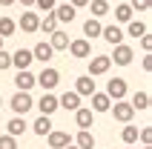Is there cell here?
I'll return each mask as SVG.
<instances>
[{
  "label": "cell",
  "mask_w": 152,
  "mask_h": 149,
  "mask_svg": "<svg viewBox=\"0 0 152 149\" xmlns=\"http://www.w3.org/2000/svg\"><path fill=\"white\" fill-rule=\"evenodd\" d=\"M49 46H52L55 52L66 49V46H69V34H66V32H60V29H55V32H52V40H49Z\"/></svg>",
  "instance_id": "22"
},
{
  "label": "cell",
  "mask_w": 152,
  "mask_h": 149,
  "mask_svg": "<svg viewBox=\"0 0 152 149\" xmlns=\"http://www.w3.org/2000/svg\"><path fill=\"white\" fill-rule=\"evenodd\" d=\"M144 69H146V72L152 69V58H149V52H146V58H144Z\"/></svg>",
  "instance_id": "38"
},
{
  "label": "cell",
  "mask_w": 152,
  "mask_h": 149,
  "mask_svg": "<svg viewBox=\"0 0 152 149\" xmlns=\"http://www.w3.org/2000/svg\"><path fill=\"white\" fill-rule=\"evenodd\" d=\"M86 6L92 9V17H103L106 12H109V0H89Z\"/></svg>",
  "instance_id": "27"
},
{
  "label": "cell",
  "mask_w": 152,
  "mask_h": 149,
  "mask_svg": "<svg viewBox=\"0 0 152 149\" xmlns=\"http://www.w3.org/2000/svg\"><path fill=\"white\" fill-rule=\"evenodd\" d=\"M58 29V17H55V12H46V17H43L40 23H37V32H43V34H52Z\"/></svg>",
  "instance_id": "21"
},
{
  "label": "cell",
  "mask_w": 152,
  "mask_h": 149,
  "mask_svg": "<svg viewBox=\"0 0 152 149\" xmlns=\"http://www.w3.org/2000/svg\"><path fill=\"white\" fill-rule=\"evenodd\" d=\"M9 106L15 109V115H26V112H29V109L34 106V100H32V95H29V92L17 89V92H15V98H12V103H9Z\"/></svg>",
  "instance_id": "3"
},
{
  "label": "cell",
  "mask_w": 152,
  "mask_h": 149,
  "mask_svg": "<svg viewBox=\"0 0 152 149\" xmlns=\"http://www.w3.org/2000/svg\"><path fill=\"white\" fill-rule=\"evenodd\" d=\"M12 3H15V0H0V6H12Z\"/></svg>",
  "instance_id": "41"
},
{
  "label": "cell",
  "mask_w": 152,
  "mask_h": 149,
  "mask_svg": "<svg viewBox=\"0 0 152 149\" xmlns=\"http://www.w3.org/2000/svg\"><path fill=\"white\" fill-rule=\"evenodd\" d=\"M129 103H132V109H135V112H138V109H141V112H144V109H149V92H135Z\"/></svg>",
  "instance_id": "26"
},
{
  "label": "cell",
  "mask_w": 152,
  "mask_h": 149,
  "mask_svg": "<svg viewBox=\"0 0 152 149\" xmlns=\"http://www.w3.org/2000/svg\"><path fill=\"white\" fill-rule=\"evenodd\" d=\"M106 95H109V100L126 98V80H124V77H112V80L106 83Z\"/></svg>",
  "instance_id": "7"
},
{
  "label": "cell",
  "mask_w": 152,
  "mask_h": 149,
  "mask_svg": "<svg viewBox=\"0 0 152 149\" xmlns=\"http://www.w3.org/2000/svg\"><path fill=\"white\" fill-rule=\"evenodd\" d=\"M34 83H40L43 92H52L60 83V72H58V69H52V66H43L40 74H34Z\"/></svg>",
  "instance_id": "2"
},
{
  "label": "cell",
  "mask_w": 152,
  "mask_h": 149,
  "mask_svg": "<svg viewBox=\"0 0 152 149\" xmlns=\"http://www.w3.org/2000/svg\"><path fill=\"white\" fill-rule=\"evenodd\" d=\"M0 149H17V141L12 135H0Z\"/></svg>",
  "instance_id": "33"
},
{
  "label": "cell",
  "mask_w": 152,
  "mask_h": 149,
  "mask_svg": "<svg viewBox=\"0 0 152 149\" xmlns=\"http://www.w3.org/2000/svg\"><path fill=\"white\" fill-rule=\"evenodd\" d=\"M144 149H152V143H144Z\"/></svg>",
  "instance_id": "43"
},
{
  "label": "cell",
  "mask_w": 152,
  "mask_h": 149,
  "mask_svg": "<svg viewBox=\"0 0 152 149\" xmlns=\"http://www.w3.org/2000/svg\"><path fill=\"white\" fill-rule=\"evenodd\" d=\"M17 29V23L12 20V17H0V37H12Z\"/></svg>",
  "instance_id": "30"
},
{
  "label": "cell",
  "mask_w": 152,
  "mask_h": 149,
  "mask_svg": "<svg viewBox=\"0 0 152 149\" xmlns=\"http://www.w3.org/2000/svg\"><path fill=\"white\" fill-rule=\"evenodd\" d=\"M32 49H17L15 52V55H12V66H15V69H29V66H32Z\"/></svg>",
  "instance_id": "12"
},
{
  "label": "cell",
  "mask_w": 152,
  "mask_h": 149,
  "mask_svg": "<svg viewBox=\"0 0 152 149\" xmlns=\"http://www.w3.org/2000/svg\"><path fill=\"white\" fill-rule=\"evenodd\" d=\"M63 149H80V146H72V143H66V146H63Z\"/></svg>",
  "instance_id": "42"
},
{
  "label": "cell",
  "mask_w": 152,
  "mask_h": 149,
  "mask_svg": "<svg viewBox=\"0 0 152 149\" xmlns=\"http://www.w3.org/2000/svg\"><path fill=\"white\" fill-rule=\"evenodd\" d=\"M6 69H12V55L6 49H0V72H6Z\"/></svg>",
  "instance_id": "32"
},
{
  "label": "cell",
  "mask_w": 152,
  "mask_h": 149,
  "mask_svg": "<svg viewBox=\"0 0 152 149\" xmlns=\"http://www.w3.org/2000/svg\"><path fill=\"white\" fill-rule=\"evenodd\" d=\"M0 106H3V98H0Z\"/></svg>",
  "instance_id": "45"
},
{
  "label": "cell",
  "mask_w": 152,
  "mask_h": 149,
  "mask_svg": "<svg viewBox=\"0 0 152 149\" xmlns=\"http://www.w3.org/2000/svg\"><path fill=\"white\" fill-rule=\"evenodd\" d=\"M6 129H9V135H12V138H20V135L26 132V121H23V115H15V118L6 123Z\"/></svg>",
  "instance_id": "20"
},
{
  "label": "cell",
  "mask_w": 152,
  "mask_h": 149,
  "mask_svg": "<svg viewBox=\"0 0 152 149\" xmlns=\"http://www.w3.org/2000/svg\"><path fill=\"white\" fill-rule=\"evenodd\" d=\"M89 98H92V112H109L112 100H109V95H106V92H98V89H95Z\"/></svg>",
  "instance_id": "10"
},
{
  "label": "cell",
  "mask_w": 152,
  "mask_h": 149,
  "mask_svg": "<svg viewBox=\"0 0 152 149\" xmlns=\"http://www.w3.org/2000/svg\"><path fill=\"white\" fill-rule=\"evenodd\" d=\"M58 106H63L66 112H75V109L80 106V95H77V92H63L58 98Z\"/></svg>",
  "instance_id": "15"
},
{
  "label": "cell",
  "mask_w": 152,
  "mask_h": 149,
  "mask_svg": "<svg viewBox=\"0 0 152 149\" xmlns=\"http://www.w3.org/2000/svg\"><path fill=\"white\" fill-rule=\"evenodd\" d=\"M138 138H141V143H152V129L146 126V129H138Z\"/></svg>",
  "instance_id": "36"
},
{
  "label": "cell",
  "mask_w": 152,
  "mask_h": 149,
  "mask_svg": "<svg viewBox=\"0 0 152 149\" xmlns=\"http://www.w3.org/2000/svg\"><path fill=\"white\" fill-rule=\"evenodd\" d=\"M34 6L40 9V12H52L55 9V0H34Z\"/></svg>",
  "instance_id": "34"
},
{
  "label": "cell",
  "mask_w": 152,
  "mask_h": 149,
  "mask_svg": "<svg viewBox=\"0 0 152 149\" xmlns=\"http://www.w3.org/2000/svg\"><path fill=\"white\" fill-rule=\"evenodd\" d=\"M129 6H132V9H138V12H146V9L152 6V0H132Z\"/></svg>",
  "instance_id": "35"
},
{
  "label": "cell",
  "mask_w": 152,
  "mask_h": 149,
  "mask_svg": "<svg viewBox=\"0 0 152 149\" xmlns=\"http://www.w3.org/2000/svg\"><path fill=\"white\" fill-rule=\"evenodd\" d=\"M52 55H55V49H52L46 40H40V43H37V46L32 49V58H34V60H40V63H49V60H52Z\"/></svg>",
  "instance_id": "17"
},
{
  "label": "cell",
  "mask_w": 152,
  "mask_h": 149,
  "mask_svg": "<svg viewBox=\"0 0 152 149\" xmlns=\"http://www.w3.org/2000/svg\"><path fill=\"white\" fill-rule=\"evenodd\" d=\"M15 86L17 89H23V92H29L34 86V74L29 72V69H17V74H15Z\"/></svg>",
  "instance_id": "16"
},
{
  "label": "cell",
  "mask_w": 152,
  "mask_h": 149,
  "mask_svg": "<svg viewBox=\"0 0 152 149\" xmlns=\"http://www.w3.org/2000/svg\"><path fill=\"white\" fill-rule=\"evenodd\" d=\"M75 146H80V149H95V135L89 132V129H80L77 138H75Z\"/></svg>",
  "instance_id": "25"
},
{
  "label": "cell",
  "mask_w": 152,
  "mask_h": 149,
  "mask_svg": "<svg viewBox=\"0 0 152 149\" xmlns=\"http://www.w3.org/2000/svg\"><path fill=\"white\" fill-rule=\"evenodd\" d=\"M15 3H23V6H34V0H15Z\"/></svg>",
  "instance_id": "40"
},
{
  "label": "cell",
  "mask_w": 152,
  "mask_h": 149,
  "mask_svg": "<svg viewBox=\"0 0 152 149\" xmlns=\"http://www.w3.org/2000/svg\"><path fill=\"white\" fill-rule=\"evenodd\" d=\"M46 138H49V146H52V149H63L66 143H72L69 132H58V129H49V132H46Z\"/></svg>",
  "instance_id": "13"
},
{
  "label": "cell",
  "mask_w": 152,
  "mask_h": 149,
  "mask_svg": "<svg viewBox=\"0 0 152 149\" xmlns=\"http://www.w3.org/2000/svg\"><path fill=\"white\" fill-rule=\"evenodd\" d=\"M115 20H118V23L132 20V6H129V3H118V6H115Z\"/></svg>",
  "instance_id": "29"
},
{
  "label": "cell",
  "mask_w": 152,
  "mask_h": 149,
  "mask_svg": "<svg viewBox=\"0 0 152 149\" xmlns=\"http://www.w3.org/2000/svg\"><path fill=\"white\" fill-rule=\"evenodd\" d=\"M146 32H149V26H146V23H141V20H126V34H129V37H135V40H138V37L146 34Z\"/></svg>",
  "instance_id": "23"
},
{
  "label": "cell",
  "mask_w": 152,
  "mask_h": 149,
  "mask_svg": "<svg viewBox=\"0 0 152 149\" xmlns=\"http://www.w3.org/2000/svg\"><path fill=\"white\" fill-rule=\"evenodd\" d=\"M69 3H72V6H75V9H80V6H86L89 0H69Z\"/></svg>",
  "instance_id": "39"
},
{
  "label": "cell",
  "mask_w": 152,
  "mask_h": 149,
  "mask_svg": "<svg viewBox=\"0 0 152 149\" xmlns=\"http://www.w3.org/2000/svg\"><path fill=\"white\" fill-rule=\"evenodd\" d=\"M66 49L72 52V58H89L92 55V43L86 40V37H77V40H69Z\"/></svg>",
  "instance_id": "6"
},
{
  "label": "cell",
  "mask_w": 152,
  "mask_h": 149,
  "mask_svg": "<svg viewBox=\"0 0 152 149\" xmlns=\"http://www.w3.org/2000/svg\"><path fill=\"white\" fill-rule=\"evenodd\" d=\"M101 34H103V40L106 43H112V46H115V43H124V29H121V26H103L101 29Z\"/></svg>",
  "instance_id": "14"
},
{
  "label": "cell",
  "mask_w": 152,
  "mask_h": 149,
  "mask_svg": "<svg viewBox=\"0 0 152 149\" xmlns=\"http://www.w3.org/2000/svg\"><path fill=\"white\" fill-rule=\"evenodd\" d=\"M52 12H55V17H58V23H72V20H75V15H77V9L72 6V3H55V9H52Z\"/></svg>",
  "instance_id": "8"
},
{
  "label": "cell",
  "mask_w": 152,
  "mask_h": 149,
  "mask_svg": "<svg viewBox=\"0 0 152 149\" xmlns=\"http://www.w3.org/2000/svg\"><path fill=\"white\" fill-rule=\"evenodd\" d=\"M32 129H34V135L46 138V132L52 129V115H40V118H37V121L32 123Z\"/></svg>",
  "instance_id": "24"
},
{
  "label": "cell",
  "mask_w": 152,
  "mask_h": 149,
  "mask_svg": "<svg viewBox=\"0 0 152 149\" xmlns=\"http://www.w3.org/2000/svg\"><path fill=\"white\" fill-rule=\"evenodd\" d=\"M101 29H103V26H101V20H98V17H89V20L83 23V34H86V37H98V34H101Z\"/></svg>",
  "instance_id": "28"
},
{
  "label": "cell",
  "mask_w": 152,
  "mask_h": 149,
  "mask_svg": "<svg viewBox=\"0 0 152 149\" xmlns=\"http://www.w3.org/2000/svg\"><path fill=\"white\" fill-rule=\"evenodd\" d=\"M37 23H40V17L34 15V12H23V17H20V29H23V34H34L37 32Z\"/></svg>",
  "instance_id": "11"
},
{
  "label": "cell",
  "mask_w": 152,
  "mask_h": 149,
  "mask_svg": "<svg viewBox=\"0 0 152 149\" xmlns=\"http://www.w3.org/2000/svg\"><path fill=\"white\" fill-rule=\"evenodd\" d=\"M138 40H141V49H144V52H149V49H152V37H149V32H146V34H141Z\"/></svg>",
  "instance_id": "37"
},
{
  "label": "cell",
  "mask_w": 152,
  "mask_h": 149,
  "mask_svg": "<svg viewBox=\"0 0 152 149\" xmlns=\"http://www.w3.org/2000/svg\"><path fill=\"white\" fill-rule=\"evenodd\" d=\"M75 92L77 95H80V98H89V95H92L95 92V80H92V74H83V77H77V83H75Z\"/></svg>",
  "instance_id": "19"
},
{
  "label": "cell",
  "mask_w": 152,
  "mask_h": 149,
  "mask_svg": "<svg viewBox=\"0 0 152 149\" xmlns=\"http://www.w3.org/2000/svg\"><path fill=\"white\" fill-rule=\"evenodd\" d=\"M37 109H40V115H55V112H58V98H55V95H52V92H43V98L37 100Z\"/></svg>",
  "instance_id": "9"
},
{
  "label": "cell",
  "mask_w": 152,
  "mask_h": 149,
  "mask_svg": "<svg viewBox=\"0 0 152 149\" xmlns=\"http://www.w3.org/2000/svg\"><path fill=\"white\" fill-rule=\"evenodd\" d=\"M0 49H3V37H0Z\"/></svg>",
  "instance_id": "44"
},
{
  "label": "cell",
  "mask_w": 152,
  "mask_h": 149,
  "mask_svg": "<svg viewBox=\"0 0 152 149\" xmlns=\"http://www.w3.org/2000/svg\"><path fill=\"white\" fill-rule=\"evenodd\" d=\"M109 112L115 115V121H121V123H132V118H135V109H132V103H126V100H112Z\"/></svg>",
  "instance_id": "1"
},
{
  "label": "cell",
  "mask_w": 152,
  "mask_h": 149,
  "mask_svg": "<svg viewBox=\"0 0 152 149\" xmlns=\"http://www.w3.org/2000/svg\"><path fill=\"white\" fill-rule=\"evenodd\" d=\"M132 58H135L132 46H126V43H115V55H112V63H118V66H129V63H132Z\"/></svg>",
  "instance_id": "5"
},
{
  "label": "cell",
  "mask_w": 152,
  "mask_h": 149,
  "mask_svg": "<svg viewBox=\"0 0 152 149\" xmlns=\"http://www.w3.org/2000/svg\"><path fill=\"white\" fill-rule=\"evenodd\" d=\"M121 138H124V143H129V146H132V143L138 141V126H124V132H121Z\"/></svg>",
  "instance_id": "31"
},
{
  "label": "cell",
  "mask_w": 152,
  "mask_h": 149,
  "mask_svg": "<svg viewBox=\"0 0 152 149\" xmlns=\"http://www.w3.org/2000/svg\"><path fill=\"white\" fill-rule=\"evenodd\" d=\"M92 121H95V112H92V109H83V106L75 109V123L80 126V129H89Z\"/></svg>",
  "instance_id": "18"
},
{
  "label": "cell",
  "mask_w": 152,
  "mask_h": 149,
  "mask_svg": "<svg viewBox=\"0 0 152 149\" xmlns=\"http://www.w3.org/2000/svg\"><path fill=\"white\" fill-rule=\"evenodd\" d=\"M109 66H112V58H109V55H95V58H89V74H92V77L106 74Z\"/></svg>",
  "instance_id": "4"
}]
</instances>
